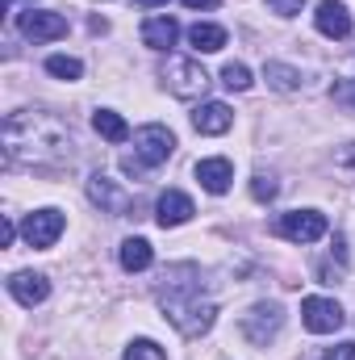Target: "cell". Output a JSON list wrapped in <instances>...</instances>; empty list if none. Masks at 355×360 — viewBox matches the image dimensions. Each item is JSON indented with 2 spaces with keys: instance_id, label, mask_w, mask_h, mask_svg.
I'll list each match as a JSON object with an SVG mask.
<instances>
[{
  "instance_id": "1",
  "label": "cell",
  "mask_w": 355,
  "mask_h": 360,
  "mask_svg": "<svg viewBox=\"0 0 355 360\" xmlns=\"http://www.w3.org/2000/svg\"><path fill=\"white\" fill-rule=\"evenodd\" d=\"M0 143H4V164L29 168V172H55V168L72 164V151H76L72 126L59 122L55 113H42V109L8 113Z\"/></svg>"
},
{
  "instance_id": "2",
  "label": "cell",
  "mask_w": 355,
  "mask_h": 360,
  "mask_svg": "<svg viewBox=\"0 0 355 360\" xmlns=\"http://www.w3.org/2000/svg\"><path fill=\"white\" fill-rule=\"evenodd\" d=\"M163 281H168V276H163ZM163 310H168V323L176 327L184 340H201V335L213 327V319H217V306L205 302L192 281H168V289H163Z\"/></svg>"
},
{
  "instance_id": "3",
  "label": "cell",
  "mask_w": 355,
  "mask_h": 360,
  "mask_svg": "<svg viewBox=\"0 0 355 360\" xmlns=\"http://www.w3.org/2000/svg\"><path fill=\"white\" fill-rule=\"evenodd\" d=\"M159 76H163L168 92H176L180 101L205 96V89H209V76H205V68H201V63H192V59H168Z\"/></svg>"
},
{
  "instance_id": "4",
  "label": "cell",
  "mask_w": 355,
  "mask_h": 360,
  "mask_svg": "<svg viewBox=\"0 0 355 360\" xmlns=\"http://www.w3.org/2000/svg\"><path fill=\"white\" fill-rule=\"evenodd\" d=\"M172 151H176V134H172L168 126H159V122H151V126H142V130L134 134V160H138L142 168L168 164Z\"/></svg>"
},
{
  "instance_id": "5",
  "label": "cell",
  "mask_w": 355,
  "mask_h": 360,
  "mask_svg": "<svg viewBox=\"0 0 355 360\" xmlns=\"http://www.w3.org/2000/svg\"><path fill=\"white\" fill-rule=\"evenodd\" d=\"M326 214H318V210H293V214H280L276 218V235L280 239H288V243H318L322 235H326Z\"/></svg>"
},
{
  "instance_id": "6",
  "label": "cell",
  "mask_w": 355,
  "mask_h": 360,
  "mask_svg": "<svg viewBox=\"0 0 355 360\" xmlns=\"http://www.w3.org/2000/svg\"><path fill=\"white\" fill-rule=\"evenodd\" d=\"M63 226H67V218H63L59 210H34V214H25V222H21V239H25L29 248H55L59 235H63Z\"/></svg>"
},
{
  "instance_id": "7",
  "label": "cell",
  "mask_w": 355,
  "mask_h": 360,
  "mask_svg": "<svg viewBox=\"0 0 355 360\" xmlns=\"http://www.w3.org/2000/svg\"><path fill=\"white\" fill-rule=\"evenodd\" d=\"M301 323L314 331V335H330L343 327V306L335 297H305L301 302Z\"/></svg>"
},
{
  "instance_id": "8",
  "label": "cell",
  "mask_w": 355,
  "mask_h": 360,
  "mask_svg": "<svg viewBox=\"0 0 355 360\" xmlns=\"http://www.w3.org/2000/svg\"><path fill=\"white\" fill-rule=\"evenodd\" d=\"M280 323H284L280 306H276V302H260V306H251V310L243 314V335H247L251 344H267V340L280 331Z\"/></svg>"
},
{
  "instance_id": "9",
  "label": "cell",
  "mask_w": 355,
  "mask_h": 360,
  "mask_svg": "<svg viewBox=\"0 0 355 360\" xmlns=\"http://www.w3.org/2000/svg\"><path fill=\"white\" fill-rule=\"evenodd\" d=\"M21 34L29 42H55L67 34V17L63 13H46V8H29L21 13Z\"/></svg>"
},
{
  "instance_id": "10",
  "label": "cell",
  "mask_w": 355,
  "mask_h": 360,
  "mask_svg": "<svg viewBox=\"0 0 355 360\" xmlns=\"http://www.w3.org/2000/svg\"><path fill=\"white\" fill-rule=\"evenodd\" d=\"M192 214H196V205H192V197L180 193V188H168V193L159 197V205H155V218H159L163 231H168V226H184Z\"/></svg>"
},
{
  "instance_id": "11",
  "label": "cell",
  "mask_w": 355,
  "mask_h": 360,
  "mask_svg": "<svg viewBox=\"0 0 355 360\" xmlns=\"http://www.w3.org/2000/svg\"><path fill=\"white\" fill-rule=\"evenodd\" d=\"M314 25H318V34H326V38H347V34H351V13H347V4H339V0H322L318 13H314Z\"/></svg>"
},
{
  "instance_id": "12",
  "label": "cell",
  "mask_w": 355,
  "mask_h": 360,
  "mask_svg": "<svg viewBox=\"0 0 355 360\" xmlns=\"http://www.w3.org/2000/svg\"><path fill=\"white\" fill-rule=\"evenodd\" d=\"M8 293L21 302V306H38L51 297V281L42 272H13L8 276Z\"/></svg>"
},
{
  "instance_id": "13",
  "label": "cell",
  "mask_w": 355,
  "mask_h": 360,
  "mask_svg": "<svg viewBox=\"0 0 355 360\" xmlns=\"http://www.w3.org/2000/svg\"><path fill=\"white\" fill-rule=\"evenodd\" d=\"M196 180H201V188H205V193L222 197V193L234 184V164H230V160H222V155L201 160V164H196Z\"/></svg>"
},
{
  "instance_id": "14",
  "label": "cell",
  "mask_w": 355,
  "mask_h": 360,
  "mask_svg": "<svg viewBox=\"0 0 355 360\" xmlns=\"http://www.w3.org/2000/svg\"><path fill=\"white\" fill-rule=\"evenodd\" d=\"M192 126H196L201 134H226V130L234 126V113H230V105H222V101H205V105L192 113Z\"/></svg>"
},
{
  "instance_id": "15",
  "label": "cell",
  "mask_w": 355,
  "mask_h": 360,
  "mask_svg": "<svg viewBox=\"0 0 355 360\" xmlns=\"http://www.w3.org/2000/svg\"><path fill=\"white\" fill-rule=\"evenodd\" d=\"M88 197H92V205H100L105 214H126V205H130V201H126V193L117 188V180L100 176V172L88 180Z\"/></svg>"
},
{
  "instance_id": "16",
  "label": "cell",
  "mask_w": 355,
  "mask_h": 360,
  "mask_svg": "<svg viewBox=\"0 0 355 360\" xmlns=\"http://www.w3.org/2000/svg\"><path fill=\"white\" fill-rule=\"evenodd\" d=\"M176 38H180L176 17H147L142 21V42L151 51H168V46H176Z\"/></svg>"
},
{
  "instance_id": "17",
  "label": "cell",
  "mask_w": 355,
  "mask_h": 360,
  "mask_svg": "<svg viewBox=\"0 0 355 360\" xmlns=\"http://www.w3.org/2000/svg\"><path fill=\"white\" fill-rule=\"evenodd\" d=\"M117 260H121V269L126 272H147L151 264H155V252H151L147 239H126L121 252H117Z\"/></svg>"
},
{
  "instance_id": "18",
  "label": "cell",
  "mask_w": 355,
  "mask_h": 360,
  "mask_svg": "<svg viewBox=\"0 0 355 360\" xmlns=\"http://www.w3.org/2000/svg\"><path fill=\"white\" fill-rule=\"evenodd\" d=\"M188 42H192L196 55H213V51L226 46V30H222V25H209V21H196V25L188 30Z\"/></svg>"
},
{
  "instance_id": "19",
  "label": "cell",
  "mask_w": 355,
  "mask_h": 360,
  "mask_svg": "<svg viewBox=\"0 0 355 360\" xmlns=\"http://www.w3.org/2000/svg\"><path fill=\"white\" fill-rule=\"evenodd\" d=\"M92 126H96V134H100V139H109V143H126V139H130L126 117H121V113H113V109H96V113H92Z\"/></svg>"
},
{
  "instance_id": "20",
  "label": "cell",
  "mask_w": 355,
  "mask_h": 360,
  "mask_svg": "<svg viewBox=\"0 0 355 360\" xmlns=\"http://www.w3.org/2000/svg\"><path fill=\"white\" fill-rule=\"evenodd\" d=\"M264 80H267L276 92H293L297 84H301V72H297V68H288V63H276V59H267V63H264Z\"/></svg>"
},
{
  "instance_id": "21",
  "label": "cell",
  "mask_w": 355,
  "mask_h": 360,
  "mask_svg": "<svg viewBox=\"0 0 355 360\" xmlns=\"http://www.w3.org/2000/svg\"><path fill=\"white\" fill-rule=\"evenodd\" d=\"M46 72L59 76V80H80V76H84V63L72 59V55H51V59H46Z\"/></svg>"
},
{
  "instance_id": "22",
  "label": "cell",
  "mask_w": 355,
  "mask_h": 360,
  "mask_svg": "<svg viewBox=\"0 0 355 360\" xmlns=\"http://www.w3.org/2000/svg\"><path fill=\"white\" fill-rule=\"evenodd\" d=\"M222 84L230 92H247L255 80H251V68H247V63H226V68H222Z\"/></svg>"
},
{
  "instance_id": "23",
  "label": "cell",
  "mask_w": 355,
  "mask_h": 360,
  "mask_svg": "<svg viewBox=\"0 0 355 360\" xmlns=\"http://www.w3.org/2000/svg\"><path fill=\"white\" fill-rule=\"evenodd\" d=\"M121 360H168V352L155 344V340H134L130 348H126V356Z\"/></svg>"
},
{
  "instance_id": "24",
  "label": "cell",
  "mask_w": 355,
  "mask_h": 360,
  "mask_svg": "<svg viewBox=\"0 0 355 360\" xmlns=\"http://www.w3.org/2000/svg\"><path fill=\"white\" fill-rule=\"evenodd\" d=\"M267 8H272L276 17H297V13L305 8V0H267Z\"/></svg>"
},
{
  "instance_id": "25",
  "label": "cell",
  "mask_w": 355,
  "mask_h": 360,
  "mask_svg": "<svg viewBox=\"0 0 355 360\" xmlns=\"http://www.w3.org/2000/svg\"><path fill=\"white\" fill-rule=\"evenodd\" d=\"M251 193H255V201H272V197H276V180L260 172V176H255V184H251Z\"/></svg>"
},
{
  "instance_id": "26",
  "label": "cell",
  "mask_w": 355,
  "mask_h": 360,
  "mask_svg": "<svg viewBox=\"0 0 355 360\" xmlns=\"http://www.w3.org/2000/svg\"><path fill=\"white\" fill-rule=\"evenodd\" d=\"M326 360H355V344H335L326 352Z\"/></svg>"
},
{
  "instance_id": "27",
  "label": "cell",
  "mask_w": 355,
  "mask_h": 360,
  "mask_svg": "<svg viewBox=\"0 0 355 360\" xmlns=\"http://www.w3.org/2000/svg\"><path fill=\"white\" fill-rule=\"evenodd\" d=\"M13 239H17V226H13V218H4V226H0V243L8 248Z\"/></svg>"
},
{
  "instance_id": "28",
  "label": "cell",
  "mask_w": 355,
  "mask_h": 360,
  "mask_svg": "<svg viewBox=\"0 0 355 360\" xmlns=\"http://www.w3.org/2000/svg\"><path fill=\"white\" fill-rule=\"evenodd\" d=\"M339 168H347V172H355V147H347V151L339 155Z\"/></svg>"
},
{
  "instance_id": "29",
  "label": "cell",
  "mask_w": 355,
  "mask_h": 360,
  "mask_svg": "<svg viewBox=\"0 0 355 360\" xmlns=\"http://www.w3.org/2000/svg\"><path fill=\"white\" fill-rule=\"evenodd\" d=\"M184 4H188V8H217L222 0H184Z\"/></svg>"
},
{
  "instance_id": "30",
  "label": "cell",
  "mask_w": 355,
  "mask_h": 360,
  "mask_svg": "<svg viewBox=\"0 0 355 360\" xmlns=\"http://www.w3.org/2000/svg\"><path fill=\"white\" fill-rule=\"evenodd\" d=\"M134 4H142V8H159V4H168V0H134Z\"/></svg>"
}]
</instances>
